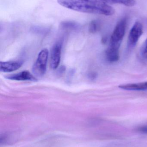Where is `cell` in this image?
<instances>
[{
    "mask_svg": "<svg viewBox=\"0 0 147 147\" xmlns=\"http://www.w3.org/2000/svg\"><path fill=\"white\" fill-rule=\"evenodd\" d=\"M58 2L66 8L82 13L106 16H111L115 13L114 9L112 7L104 3L82 0H58Z\"/></svg>",
    "mask_w": 147,
    "mask_h": 147,
    "instance_id": "1",
    "label": "cell"
},
{
    "mask_svg": "<svg viewBox=\"0 0 147 147\" xmlns=\"http://www.w3.org/2000/svg\"><path fill=\"white\" fill-rule=\"evenodd\" d=\"M48 57L47 49H43L39 53L37 60L32 69L33 75L35 78H41L45 73Z\"/></svg>",
    "mask_w": 147,
    "mask_h": 147,
    "instance_id": "2",
    "label": "cell"
},
{
    "mask_svg": "<svg viewBox=\"0 0 147 147\" xmlns=\"http://www.w3.org/2000/svg\"><path fill=\"white\" fill-rule=\"evenodd\" d=\"M127 22V19L123 18L117 23L110 38V45L120 47L125 35Z\"/></svg>",
    "mask_w": 147,
    "mask_h": 147,
    "instance_id": "3",
    "label": "cell"
},
{
    "mask_svg": "<svg viewBox=\"0 0 147 147\" xmlns=\"http://www.w3.org/2000/svg\"><path fill=\"white\" fill-rule=\"evenodd\" d=\"M143 33V26L140 22H136L131 28L128 37L129 45H135Z\"/></svg>",
    "mask_w": 147,
    "mask_h": 147,
    "instance_id": "4",
    "label": "cell"
},
{
    "mask_svg": "<svg viewBox=\"0 0 147 147\" xmlns=\"http://www.w3.org/2000/svg\"><path fill=\"white\" fill-rule=\"evenodd\" d=\"M62 43L61 42L56 43L53 47L51 51L50 65L53 69H57L60 63L61 58Z\"/></svg>",
    "mask_w": 147,
    "mask_h": 147,
    "instance_id": "5",
    "label": "cell"
},
{
    "mask_svg": "<svg viewBox=\"0 0 147 147\" xmlns=\"http://www.w3.org/2000/svg\"><path fill=\"white\" fill-rule=\"evenodd\" d=\"M22 63L20 61L1 62L0 70L3 72H12L20 69L22 65Z\"/></svg>",
    "mask_w": 147,
    "mask_h": 147,
    "instance_id": "6",
    "label": "cell"
},
{
    "mask_svg": "<svg viewBox=\"0 0 147 147\" xmlns=\"http://www.w3.org/2000/svg\"><path fill=\"white\" fill-rule=\"evenodd\" d=\"M6 78L11 80H18V81H35L37 79L29 71H25L16 74H12L7 76Z\"/></svg>",
    "mask_w": 147,
    "mask_h": 147,
    "instance_id": "7",
    "label": "cell"
},
{
    "mask_svg": "<svg viewBox=\"0 0 147 147\" xmlns=\"http://www.w3.org/2000/svg\"><path fill=\"white\" fill-rule=\"evenodd\" d=\"M119 50V47L109 45L105 53L107 60L110 62L118 61L120 57Z\"/></svg>",
    "mask_w": 147,
    "mask_h": 147,
    "instance_id": "8",
    "label": "cell"
},
{
    "mask_svg": "<svg viewBox=\"0 0 147 147\" xmlns=\"http://www.w3.org/2000/svg\"><path fill=\"white\" fill-rule=\"evenodd\" d=\"M119 87L127 90H147V82L121 85Z\"/></svg>",
    "mask_w": 147,
    "mask_h": 147,
    "instance_id": "9",
    "label": "cell"
},
{
    "mask_svg": "<svg viewBox=\"0 0 147 147\" xmlns=\"http://www.w3.org/2000/svg\"><path fill=\"white\" fill-rule=\"evenodd\" d=\"M111 3H118L128 7H132L136 4V1L134 0H111Z\"/></svg>",
    "mask_w": 147,
    "mask_h": 147,
    "instance_id": "10",
    "label": "cell"
},
{
    "mask_svg": "<svg viewBox=\"0 0 147 147\" xmlns=\"http://www.w3.org/2000/svg\"><path fill=\"white\" fill-rule=\"evenodd\" d=\"M61 27L65 29H76L79 27V25L74 22H63L61 24Z\"/></svg>",
    "mask_w": 147,
    "mask_h": 147,
    "instance_id": "11",
    "label": "cell"
},
{
    "mask_svg": "<svg viewBox=\"0 0 147 147\" xmlns=\"http://www.w3.org/2000/svg\"><path fill=\"white\" fill-rule=\"evenodd\" d=\"M99 28V24L96 21H93L91 23L89 26V31L91 33H95Z\"/></svg>",
    "mask_w": 147,
    "mask_h": 147,
    "instance_id": "12",
    "label": "cell"
},
{
    "mask_svg": "<svg viewBox=\"0 0 147 147\" xmlns=\"http://www.w3.org/2000/svg\"><path fill=\"white\" fill-rule=\"evenodd\" d=\"M141 54L143 57L147 59V39L142 48Z\"/></svg>",
    "mask_w": 147,
    "mask_h": 147,
    "instance_id": "13",
    "label": "cell"
},
{
    "mask_svg": "<svg viewBox=\"0 0 147 147\" xmlns=\"http://www.w3.org/2000/svg\"><path fill=\"white\" fill-rule=\"evenodd\" d=\"M86 1L94 2L104 3H111V0H82Z\"/></svg>",
    "mask_w": 147,
    "mask_h": 147,
    "instance_id": "14",
    "label": "cell"
},
{
    "mask_svg": "<svg viewBox=\"0 0 147 147\" xmlns=\"http://www.w3.org/2000/svg\"><path fill=\"white\" fill-rule=\"evenodd\" d=\"M138 130L141 133L147 134V126L140 127L138 129Z\"/></svg>",
    "mask_w": 147,
    "mask_h": 147,
    "instance_id": "15",
    "label": "cell"
},
{
    "mask_svg": "<svg viewBox=\"0 0 147 147\" xmlns=\"http://www.w3.org/2000/svg\"><path fill=\"white\" fill-rule=\"evenodd\" d=\"M96 74L94 73L90 74V75L89 76L90 78L92 79L95 78H96Z\"/></svg>",
    "mask_w": 147,
    "mask_h": 147,
    "instance_id": "16",
    "label": "cell"
}]
</instances>
